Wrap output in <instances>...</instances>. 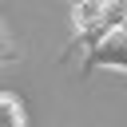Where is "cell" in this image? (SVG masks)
Wrapping results in <instances>:
<instances>
[{
    "label": "cell",
    "mask_w": 127,
    "mask_h": 127,
    "mask_svg": "<svg viewBox=\"0 0 127 127\" xmlns=\"http://www.w3.org/2000/svg\"><path fill=\"white\" fill-rule=\"evenodd\" d=\"M123 28H127V20H123Z\"/></svg>",
    "instance_id": "5"
},
{
    "label": "cell",
    "mask_w": 127,
    "mask_h": 127,
    "mask_svg": "<svg viewBox=\"0 0 127 127\" xmlns=\"http://www.w3.org/2000/svg\"><path fill=\"white\" fill-rule=\"evenodd\" d=\"M4 60H12V52H8L4 44H0V64H4Z\"/></svg>",
    "instance_id": "4"
},
{
    "label": "cell",
    "mask_w": 127,
    "mask_h": 127,
    "mask_svg": "<svg viewBox=\"0 0 127 127\" xmlns=\"http://www.w3.org/2000/svg\"><path fill=\"white\" fill-rule=\"evenodd\" d=\"M0 32H4V28H0Z\"/></svg>",
    "instance_id": "6"
},
{
    "label": "cell",
    "mask_w": 127,
    "mask_h": 127,
    "mask_svg": "<svg viewBox=\"0 0 127 127\" xmlns=\"http://www.w3.org/2000/svg\"><path fill=\"white\" fill-rule=\"evenodd\" d=\"M0 127H28V111L12 91H0Z\"/></svg>",
    "instance_id": "3"
},
{
    "label": "cell",
    "mask_w": 127,
    "mask_h": 127,
    "mask_svg": "<svg viewBox=\"0 0 127 127\" xmlns=\"http://www.w3.org/2000/svg\"><path fill=\"white\" fill-rule=\"evenodd\" d=\"M95 67H115V71H127V28H115L107 32L103 40H95L83 56V75H91Z\"/></svg>",
    "instance_id": "2"
},
{
    "label": "cell",
    "mask_w": 127,
    "mask_h": 127,
    "mask_svg": "<svg viewBox=\"0 0 127 127\" xmlns=\"http://www.w3.org/2000/svg\"><path fill=\"white\" fill-rule=\"evenodd\" d=\"M123 20H127V0H75L71 4V28H75V36L64 48V56H71L75 48H91L107 32L123 28Z\"/></svg>",
    "instance_id": "1"
}]
</instances>
